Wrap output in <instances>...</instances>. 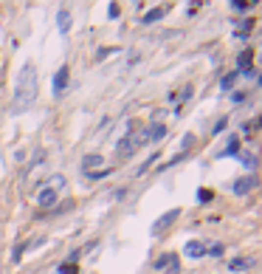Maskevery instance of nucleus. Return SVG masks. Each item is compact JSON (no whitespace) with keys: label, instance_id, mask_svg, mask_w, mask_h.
<instances>
[{"label":"nucleus","instance_id":"5701e85b","mask_svg":"<svg viewBox=\"0 0 262 274\" xmlns=\"http://www.w3.org/2000/svg\"><path fill=\"white\" fill-rule=\"evenodd\" d=\"M110 175V170H96V172H85V178H91V181H102V178H107Z\"/></svg>","mask_w":262,"mask_h":274},{"label":"nucleus","instance_id":"a878e982","mask_svg":"<svg viewBox=\"0 0 262 274\" xmlns=\"http://www.w3.org/2000/svg\"><path fill=\"white\" fill-rule=\"evenodd\" d=\"M167 263H169V254H161V257H158L155 263H152V266H155L158 272H164V269H167Z\"/></svg>","mask_w":262,"mask_h":274},{"label":"nucleus","instance_id":"a211bd4d","mask_svg":"<svg viewBox=\"0 0 262 274\" xmlns=\"http://www.w3.org/2000/svg\"><path fill=\"white\" fill-rule=\"evenodd\" d=\"M212 201H214V190L200 187V190H197V204H212Z\"/></svg>","mask_w":262,"mask_h":274},{"label":"nucleus","instance_id":"bb28decb","mask_svg":"<svg viewBox=\"0 0 262 274\" xmlns=\"http://www.w3.org/2000/svg\"><path fill=\"white\" fill-rule=\"evenodd\" d=\"M223 249H226L223 243H214V246H212V249L206 251V254H212V257H220V254H223Z\"/></svg>","mask_w":262,"mask_h":274},{"label":"nucleus","instance_id":"393cba45","mask_svg":"<svg viewBox=\"0 0 262 274\" xmlns=\"http://www.w3.org/2000/svg\"><path fill=\"white\" fill-rule=\"evenodd\" d=\"M110 54H119V48H99V51H96V59H104V57H110Z\"/></svg>","mask_w":262,"mask_h":274},{"label":"nucleus","instance_id":"39448f33","mask_svg":"<svg viewBox=\"0 0 262 274\" xmlns=\"http://www.w3.org/2000/svg\"><path fill=\"white\" fill-rule=\"evenodd\" d=\"M178 215H181V209H178V206H175V209H169V212H164V215H161L158 220L152 223V235H161L164 229H169L172 223H175V218H178Z\"/></svg>","mask_w":262,"mask_h":274},{"label":"nucleus","instance_id":"f03ea898","mask_svg":"<svg viewBox=\"0 0 262 274\" xmlns=\"http://www.w3.org/2000/svg\"><path fill=\"white\" fill-rule=\"evenodd\" d=\"M144 144H149V130L147 127H141V130L130 127V133H127L124 138H119V144H116V161H127L136 150L144 147Z\"/></svg>","mask_w":262,"mask_h":274},{"label":"nucleus","instance_id":"f8f14e48","mask_svg":"<svg viewBox=\"0 0 262 274\" xmlns=\"http://www.w3.org/2000/svg\"><path fill=\"white\" fill-rule=\"evenodd\" d=\"M251 31H254V17H245V20H242V23L237 26V31H234V37H237V40H248V34Z\"/></svg>","mask_w":262,"mask_h":274},{"label":"nucleus","instance_id":"0eeeda50","mask_svg":"<svg viewBox=\"0 0 262 274\" xmlns=\"http://www.w3.org/2000/svg\"><path fill=\"white\" fill-rule=\"evenodd\" d=\"M183 251H186V257L197 260V257H206V251H209V243H203V240H186Z\"/></svg>","mask_w":262,"mask_h":274},{"label":"nucleus","instance_id":"cd10ccee","mask_svg":"<svg viewBox=\"0 0 262 274\" xmlns=\"http://www.w3.org/2000/svg\"><path fill=\"white\" fill-rule=\"evenodd\" d=\"M107 17H110V20H116V17H119V14H121V9H119V6H116V3H110V6H107Z\"/></svg>","mask_w":262,"mask_h":274},{"label":"nucleus","instance_id":"aec40b11","mask_svg":"<svg viewBox=\"0 0 262 274\" xmlns=\"http://www.w3.org/2000/svg\"><path fill=\"white\" fill-rule=\"evenodd\" d=\"M57 272L59 274H79V266H76V263H71V260H65V263H59Z\"/></svg>","mask_w":262,"mask_h":274},{"label":"nucleus","instance_id":"ddd939ff","mask_svg":"<svg viewBox=\"0 0 262 274\" xmlns=\"http://www.w3.org/2000/svg\"><path fill=\"white\" fill-rule=\"evenodd\" d=\"M164 14H167V9L164 6H155L149 14H144L141 17V26H149V23H158V20H164Z\"/></svg>","mask_w":262,"mask_h":274},{"label":"nucleus","instance_id":"423d86ee","mask_svg":"<svg viewBox=\"0 0 262 274\" xmlns=\"http://www.w3.org/2000/svg\"><path fill=\"white\" fill-rule=\"evenodd\" d=\"M237 68L245 74V77H254V48H242L237 57Z\"/></svg>","mask_w":262,"mask_h":274},{"label":"nucleus","instance_id":"20e7f679","mask_svg":"<svg viewBox=\"0 0 262 274\" xmlns=\"http://www.w3.org/2000/svg\"><path fill=\"white\" fill-rule=\"evenodd\" d=\"M254 187H257V175L248 172V175H242V178H237V181L231 184V192L234 195H248V192H254Z\"/></svg>","mask_w":262,"mask_h":274},{"label":"nucleus","instance_id":"f3484780","mask_svg":"<svg viewBox=\"0 0 262 274\" xmlns=\"http://www.w3.org/2000/svg\"><path fill=\"white\" fill-rule=\"evenodd\" d=\"M228 9H231V12H237V14H242V12H251V9H254V3H245V0H231V3H228Z\"/></svg>","mask_w":262,"mask_h":274},{"label":"nucleus","instance_id":"f257e3e1","mask_svg":"<svg viewBox=\"0 0 262 274\" xmlns=\"http://www.w3.org/2000/svg\"><path fill=\"white\" fill-rule=\"evenodd\" d=\"M37 93H40V82H37V65L34 62H25L17 82H14V113H20L25 108H31L37 102Z\"/></svg>","mask_w":262,"mask_h":274},{"label":"nucleus","instance_id":"6ab92c4d","mask_svg":"<svg viewBox=\"0 0 262 274\" xmlns=\"http://www.w3.org/2000/svg\"><path fill=\"white\" fill-rule=\"evenodd\" d=\"M181 272V263H178V254H172L169 251V263H167V269H164V274H178Z\"/></svg>","mask_w":262,"mask_h":274},{"label":"nucleus","instance_id":"412c9836","mask_svg":"<svg viewBox=\"0 0 262 274\" xmlns=\"http://www.w3.org/2000/svg\"><path fill=\"white\" fill-rule=\"evenodd\" d=\"M28 249H31V243H28V240H25V243H20V246L14 249V254H12V263H20V257H23Z\"/></svg>","mask_w":262,"mask_h":274},{"label":"nucleus","instance_id":"2f4dec72","mask_svg":"<svg viewBox=\"0 0 262 274\" xmlns=\"http://www.w3.org/2000/svg\"><path fill=\"white\" fill-rule=\"evenodd\" d=\"M124 195H127V190H124V187H121V190H116V192H113V198H119V201H121Z\"/></svg>","mask_w":262,"mask_h":274},{"label":"nucleus","instance_id":"4468645a","mask_svg":"<svg viewBox=\"0 0 262 274\" xmlns=\"http://www.w3.org/2000/svg\"><path fill=\"white\" fill-rule=\"evenodd\" d=\"M57 23H59V31L68 34V31H71V12H68V9H59V12H57Z\"/></svg>","mask_w":262,"mask_h":274},{"label":"nucleus","instance_id":"473e14b6","mask_svg":"<svg viewBox=\"0 0 262 274\" xmlns=\"http://www.w3.org/2000/svg\"><path fill=\"white\" fill-rule=\"evenodd\" d=\"M257 85H262V74H260V82H257Z\"/></svg>","mask_w":262,"mask_h":274},{"label":"nucleus","instance_id":"4be33fe9","mask_svg":"<svg viewBox=\"0 0 262 274\" xmlns=\"http://www.w3.org/2000/svg\"><path fill=\"white\" fill-rule=\"evenodd\" d=\"M226 127H228V116H220V119H217V125L212 127V136H220Z\"/></svg>","mask_w":262,"mask_h":274},{"label":"nucleus","instance_id":"2eb2a0df","mask_svg":"<svg viewBox=\"0 0 262 274\" xmlns=\"http://www.w3.org/2000/svg\"><path fill=\"white\" fill-rule=\"evenodd\" d=\"M149 141H161V138L167 136V125H149Z\"/></svg>","mask_w":262,"mask_h":274},{"label":"nucleus","instance_id":"7ed1b4c3","mask_svg":"<svg viewBox=\"0 0 262 274\" xmlns=\"http://www.w3.org/2000/svg\"><path fill=\"white\" fill-rule=\"evenodd\" d=\"M65 187H68V178H65V175H51V178L37 190V195H34L37 206H43V209H54L57 201H59V192H62Z\"/></svg>","mask_w":262,"mask_h":274},{"label":"nucleus","instance_id":"dca6fc26","mask_svg":"<svg viewBox=\"0 0 262 274\" xmlns=\"http://www.w3.org/2000/svg\"><path fill=\"white\" fill-rule=\"evenodd\" d=\"M237 77H239V71H231V74H226V77L220 80V91H231V88H234V82H237Z\"/></svg>","mask_w":262,"mask_h":274},{"label":"nucleus","instance_id":"c85d7f7f","mask_svg":"<svg viewBox=\"0 0 262 274\" xmlns=\"http://www.w3.org/2000/svg\"><path fill=\"white\" fill-rule=\"evenodd\" d=\"M251 133H254V122H245L242 125V136H251Z\"/></svg>","mask_w":262,"mask_h":274},{"label":"nucleus","instance_id":"6e6552de","mask_svg":"<svg viewBox=\"0 0 262 274\" xmlns=\"http://www.w3.org/2000/svg\"><path fill=\"white\" fill-rule=\"evenodd\" d=\"M68 85H71V68H68V65H62V68L54 74V93L62 96V91H65Z\"/></svg>","mask_w":262,"mask_h":274},{"label":"nucleus","instance_id":"b1692460","mask_svg":"<svg viewBox=\"0 0 262 274\" xmlns=\"http://www.w3.org/2000/svg\"><path fill=\"white\" fill-rule=\"evenodd\" d=\"M68 209H73V201H65V204H59L51 209V215H62V212H68Z\"/></svg>","mask_w":262,"mask_h":274},{"label":"nucleus","instance_id":"7c9ffc66","mask_svg":"<svg viewBox=\"0 0 262 274\" xmlns=\"http://www.w3.org/2000/svg\"><path fill=\"white\" fill-rule=\"evenodd\" d=\"M192 141H194V136H183V150L192 147Z\"/></svg>","mask_w":262,"mask_h":274},{"label":"nucleus","instance_id":"1a4fd4ad","mask_svg":"<svg viewBox=\"0 0 262 274\" xmlns=\"http://www.w3.org/2000/svg\"><path fill=\"white\" fill-rule=\"evenodd\" d=\"M257 266V260L254 257H234L231 263H226V269L231 274H239V272H248V269H254Z\"/></svg>","mask_w":262,"mask_h":274},{"label":"nucleus","instance_id":"9d476101","mask_svg":"<svg viewBox=\"0 0 262 274\" xmlns=\"http://www.w3.org/2000/svg\"><path fill=\"white\" fill-rule=\"evenodd\" d=\"M239 153H242V150H239V136H228L226 147L217 153V159H228V156H231V159H237Z\"/></svg>","mask_w":262,"mask_h":274},{"label":"nucleus","instance_id":"c756f323","mask_svg":"<svg viewBox=\"0 0 262 274\" xmlns=\"http://www.w3.org/2000/svg\"><path fill=\"white\" fill-rule=\"evenodd\" d=\"M242 99H245V93H242V91H237V93H231V102H242Z\"/></svg>","mask_w":262,"mask_h":274},{"label":"nucleus","instance_id":"9b49d317","mask_svg":"<svg viewBox=\"0 0 262 274\" xmlns=\"http://www.w3.org/2000/svg\"><path fill=\"white\" fill-rule=\"evenodd\" d=\"M102 153H91V156H85L82 159V172H91L93 167H102Z\"/></svg>","mask_w":262,"mask_h":274}]
</instances>
